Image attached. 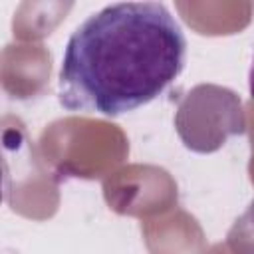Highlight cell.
<instances>
[{"mask_svg":"<svg viewBox=\"0 0 254 254\" xmlns=\"http://www.w3.org/2000/svg\"><path fill=\"white\" fill-rule=\"evenodd\" d=\"M187 40L161 2H119L69 36L60 103L69 111L121 115L159 97L183 71Z\"/></svg>","mask_w":254,"mask_h":254,"instance_id":"obj_1","label":"cell"},{"mask_svg":"<svg viewBox=\"0 0 254 254\" xmlns=\"http://www.w3.org/2000/svg\"><path fill=\"white\" fill-rule=\"evenodd\" d=\"M248 85H250V95L254 97V58H252V65L248 71Z\"/></svg>","mask_w":254,"mask_h":254,"instance_id":"obj_2","label":"cell"}]
</instances>
